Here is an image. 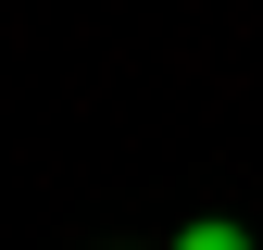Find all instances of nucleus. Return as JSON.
Segmentation results:
<instances>
[{"mask_svg": "<svg viewBox=\"0 0 263 250\" xmlns=\"http://www.w3.org/2000/svg\"><path fill=\"white\" fill-rule=\"evenodd\" d=\"M176 250H251V225H226V213H201V225H188Z\"/></svg>", "mask_w": 263, "mask_h": 250, "instance_id": "obj_1", "label": "nucleus"}]
</instances>
